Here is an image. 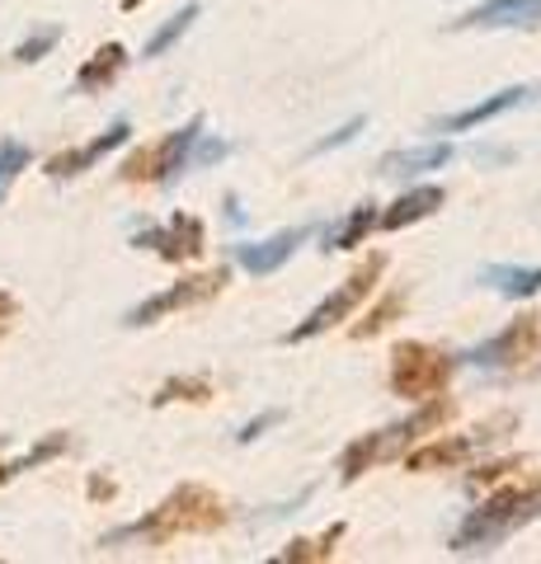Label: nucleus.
Listing matches in <instances>:
<instances>
[{"label": "nucleus", "mask_w": 541, "mask_h": 564, "mask_svg": "<svg viewBox=\"0 0 541 564\" xmlns=\"http://www.w3.org/2000/svg\"><path fill=\"white\" fill-rule=\"evenodd\" d=\"M226 522V508L213 489H203V485H180L170 494V499L161 508H151V513L142 522H132V527H118V532L104 536V545H123V541H147V545H161L170 536H180V532H213V527Z\"/></svg>", "instance_id": "1"}, {"label": "nucleus", "mask_w": 541, "mask_h": 564, "mask_svg": "<svg viewBox=\"0 0 541 564\" xmlns=\"http://www.w3.org/2000/svg\"><path fill=\"white\" fill-rule=\"evenodd\" d=\"M537 513H541V485L504 489V494H495L490 503H480L476 513H470V518L457 527V536H452V551H457V555L490 551V545H499L509 532L528 527Z\"/></svg>", "instance_id": "2"}, {"label": "nucleus", "mask_w": 541, "mask_h": 564, "mask_svg": "<svg viewBox=\"0 0 541 564\" xmlns=\"http://www.w3.org/2000/svg\"><path fill=\"white\" fill-rule=\"evenodd\" d=\"M447 414H452V400L433 395V404H424L419 414L400 419V423H387V429H377V433H363L358 443H348L344 456H339V480L354 485L363 470H372L377 462H391V456H400V452L414 443V437H424L429 429H439Z\"/></svg>", "instance_id": "3"}, {"label": "nucleus", "mask_w": 541, "mask_h": 564, "mask_svg": "<svg viewBox=\"0 0 541 564\" xmlns=\"http://www.w3.org/2000/svg\"><path fill=\"white\" fill-rule=\"evenodd\" d=\"M381 269H387V254H372L368 263H363L358 273H348L335 292L325 296V302L306 315L302 325H292L288 329V344H306V339H316V334H325V329H335L339 321H348L363 302H368V292L377 288V278H381Z\"/></svg>", "instance_id": "4"}, {"label": "nucleus", "mask_w": 541, "mask_h": 564, "mask_svg": "<svg viewBox=\"0 0 541 564\" xmlns=\"http://www.w3.org/2000/svg\"><path fill=\"white\" fill-rule=\"evenodd\" d=\"M452 367L457 358L433 344H400L396 362H391V391L405 400H433L443 395V386L452 381Z\"/></svg>", "instance_id": "5"}, {"label": "nucleus", "mask_w": 541, "mask_h": 564, "mask_svg": "<svg viewBox=\"0 0 541 564\" xmlns=\"http://www.w3.org/2000/svg\"><path fill=\"white\" fill-rule=\"evenodd\" d=\"M203 137V118H188L184 128H174L170 137H161L155 147L137 151L123 180H147V184H170L180 170H188V155H194V141Z\"/></svg>", "instance_id": "6"}, {"label": "nucleus", "mask_w": 541, "mask_h": 564, "mask_svg": "<svg viewBox=\"0 0 541 564\" xmlns=\"http://www.w3.org/2000/svg\"><path fill=\"white\" fill-rule=\"evenodd\" d=\"M226 278H231V269H213V273H194V278L174 282V288L147 296L142 306H132V311L123 315V325H128V329H142V325L165 321V315H174V311L198 306V302H207V296H217V292L226 288Z\"/></svg>", "instance_id": "7"}, {"label": "nucleus", "mask_w": 541, "mask_h": 564, "mask_svg": "<svg viewBox=\"0 0 541 564\" xmlns=\"http://www.w3.org/2000/svg\"><path fill=\"white\" fill-rule=\"evenodd\" d=\"M541 348V315H513L495 339H485L466 352L470 367H485V372H499V367H522L528 358H537Z\"/></svg>", "instance_id": "8"}, {"label": "nucleus", "mask_w": 541, "mask_h": 564, "mask_svg": "<svg viewBox=\"0 0 541 564\" xmlns=\"http://www.w3.org/2000/svg\"><path fill=\"white\" fill-rule=\"evenodd\" d=\"M137 250H151L161 254L165 263H184V259H198L203 245H207V231L198 217H188V212H174L165 226H147V231L132 236Z\"/></svg>", "instance_id": "9"}, {"label": "nucleus", "mask_w": 541, "mask_h": 564, "mask_svg": "<svg viewBox=\"0 0 541 564\" xmlns=\"http://www.w3.org/2000/svg\"><path fill=\"white\" fill-rule=\"evenodd\" d=\"M537 95H541L537 85H509V90L485 95L480 104H470V109H462V113L439 118V122H433V132H470V128H485V122H495V118H504V113L522 109V104H532Z\"/></svg>", "instance_id": "10"}, {"label": "nucleus", "mask_w": 541, "mask_h": 564, "mask_svg": "<svg viewBox=\"0 0 541 564\" xmlns=\"http://www.w3.org/2000/svg\"><path fill=\"white\" fill-rule=\"evenodd\" d=\"M128 137H132V122H128V118H113L95 141H85V147H76V151L52 155V161H47V174H52V180H76V174H85L90 165H99L109 151L123 147Z\"/></svg>", "instance_id": "11"}, {"label": "nucleus", "mask_w": 541, "mask_h": 564, "mask_svg": "<svg viewBox=\"0 0 541 564\" xmlns=\"http://www.w3.org/2000/svg\"><path fill=\"white\" fill-rule=\"evenodd\" d=\"M302 240H306V226H292V231H273L269 240H240V245H231V259L246 273L264 278L273 269H283V263L296 254V245H302Z\"/></svg>", "instance_id": "12"}, {"label": "nucleus", "mask_w": 541, "mask_h": 564, "mask_svg": "<svg viewBox=\"0 0 541 564\" xmlns=\"http://www.w3.org/2000/svg\"><path fill=\"white\" fill-rule=\"evenodd\" d=\"M541 24V0H485L452 29H532Z\"/></svg>", "instance_id": "13"}, {"label": "nucleus", "mask_w": 541, "mask_h": 564, "mask_svg": "<svg viewBox=\"0 0 541 564\" xmlns=\"http://www.w3.org/2000/svg\"><path fill=\"white\" fill-rule=\"evenodd\" d=\"M452 155H457L452 141H429V147H410V151L381 155L377 174H387V180H419V174H433V170L452 165Z\"/></svg>", "instance_id": "14"}, {"label": "nucleus", "mask_w": 541, "mask_h": 564, "mask_svg": "<svg viewBox=\"0 0 541 564\" xmlns=\"http://www.w3.org/2000/svg\"><path fill=\"white\" fill-rule=\"evenodd\" d=\"M443 203H447L443 184H419V188H410V193H400V198H396L387 212H377V226H387V231H405V226L433 217V212H439Z\"/></svg>", "instance_id": "15"}, {"label": "nucleus", "mask_w": 541, "mask_h": 564, "mask_svg": "<svg viewBox=\"0 0 541 564\" xmlns=\"http://www.w3.org/2000/svg\"><path fill=\"white\" fill-rule=\"evenodd\" d=\"M123 66H128V47H123V43H104L95 57L76 70V95H99V90H109V85L123 76Z\"/></svg>", "instance_id": "16"}, {"label": "nucleus", "mask_w": 541, "mask_h": 564, "mask_svg": "<svg viewBox=\"0 0 541 564\" xmlns=\"http://www.w3.org/2000/svg\"><path fill=\"white\" fill-rule=\"evenodd\" d=\"M372 226H377V203H358L339 226H329V231L321 236V254H348V250H358V245L368 240Z\"/></svg>", "instance_id": "17"}, {"label": "nucleus", "mask_w": 541, "mask_h": 564, "mask_svg": "<svg viewBox=\"0 0 541 564\" xmlns=\"http://www.w3.org/2000/svg\"><path fill=\"white\" fill-rule=\"evenodd\" d=\"M480 282L509 302H522V296H537L541 292V269H522V263H490L480 273Z\"/></svg>", "instance_id": "18"}, {"label": "nucleus", "mask_w": 541, "mask_h": 564, "mask_svg": "<svg viewBox=\"0 0 541 564\" xmlns=\"http://www.w3.org/2000/svg\"><path fill=\"white\" fill-rule=\"evenodd\" d=\"M470 452H476V437L462 433V437H447V443L405 452V470H447V466H462Z\"/></svg>", "instance_id": "19"}, {"label": "nucleus", "mask_w": 541, "mask_h": 564, "mask_svg": "<svg viewBox=\"0 0 541 564\" xmlns=\"http://www.w3.org/2000/svg\"><path fill=\"white\" fill-rule=\"evenodd\" d=\"M198 14H203V6H184L180 14H170V20H165L161 29L151 33V43H147V52H142V57H165V52H170L174 43H180L188 29H194V20H198Z\"/></svg>", "instance_id": "20"}, {"label": "nucleus", "mask_w": 541, "mask_h": 564, "mask_svg": "<svg viewBox=\"0 0 541 564\" xmlns=\"http://www.w3.org/2000/svg\"><path fill=\"white\" fill-rule=\"evenodd\" d=\"M344 536V522H335L329 532H321V536H302V541H292L283 555V564H306V560H329V551H335V541Z\"/></svg>", "instance_id": "21"}, {"label": "nucleus", "mask_w": 541, "mask_h": 564, "mask_svg": "<svg viewBox=\"0 0 541 564\" xmlns=\"http://www.w3.org/2000/svg\"><path fill=\"white\" fill-rule=\"evenodd\" d=\"M66 452V433H52L47 443H39V447H29L20 462H10V466H0V485L6 480H14V475H24V470H33V466H43V462H52V456H62Z\"/></svg>", "instance_id": "22"}, {"label": "nucleus", "mask_w": 541, "mask_h": 564, "mask_svg": "<svg viewBox=\"0 0 541 564\" xmlns=\"http://www.w3.org/2000/svg\"><path fill=\"white\" fill-rule=\"evenodd\" d=\"M400 306H405V296H400V292L381 296V306H377V311H368V315H363V321L354 325V339H377V334L387 329V325L396 321V315H400Z\"/></svg>", "instance_id": "23"}, {"label": "nucleus", "mask_w": 541, "mask_h": 564, "mask_svg": "<svg viewBox=\"0 0 541 564\" xmlns=\"http://www.w3.org/2000/svg\"><path fill=\"white\" fill-rule=\"evenodd\" d=\"M213 395V386H207L203 377H174V381H165L161 391L151 395V404H170V400H207Z\"/></svg>", "instance_id": "24"}, {"label": "nucleus", "mask_w": 541, "mask_h": 564, "mask_svg": "<svg viewBox=\"0 0 541 564\" xmlns=\"http://www.w3.org/2000/svg\"><path fill=\"white\" fill-rule=\"evenodd\" d=\"M62 43V29L57 24H47V29H39V33H29V39L20 43V47H14V62H20V66H29V62H39V57H47V52L52 47H57Z\"/></svg>", "instance_id": "25"}, {"label": "nucleus", "mask_w": 541, "mask_h": 564, "mask_svg": "<svg viewBox=\"0 0 541 564\" xmlns=\"http://www.w3.org/2000/svg\"><path fill=\"white\" fill-rule=\"evenodd\" d=\"M29 165V147L24 141H0V193L14 184V174Z\"/></svg>", "instance_id": "26"}, {"label": "nucleus", "mask_w": 541, "mask_h": 564, "mask_svg": "<svg viewBox=\"0 0 541 564\" xmlns=\"http://www.w3.org/2000/svg\"><path fill=\"white\" fill-rule=\"evenodd\" d=\"M363 128H368V118H348L344 128H335L329 137H321L316 147H311V155H325V151H339V147H348V141H354V137H358Z\"/></svg>", "instance_id": "27"}, {"label": "nucleus", "mask_w": 541, "mask_h": 564, "mask_svg": "<svg viewBox=\"0 0 541 564\" xmlns=\"http://www.w3.org/2000/svg\"><path fill=\"white\" fill-rule=\"evenodd\" d=\"M231 155V147L226 141H194V155H188V165H217V161H226Z\"/></svg>", "instance_id": "28"}, {"label": "nucleus", "mask_w": 541, "mask_h": 564, "mask_svg": "<svg viewBox=\"0 0 541 564\" xmlns=\"http://www.w3.org/2000/svg\"><path fill=\"white\" fill-rule=\"evenodd\" d=\"M278 419H283V414H278V410H264V414H259V419H250V423H246V429H240V433H236V443H255V437H259V433H264V429H273V423H278Z\"/></svg>", "instance_id": "29"}, {"label": "nucleus", "mask_w": 541, "mask_h": 564, "mask_svg": "<svg viewBox=\"0 0 541 564\" xmlns=\"http://www.w3.org/2000/svg\"><path fill=\"white\" fill-rule=\"evenodd\" d=\"M10 315H14V296H10V292H0V329L10 325Z\"/></svg>", "instance_id": "30"}, {"label": "nucleus", "mask_w": 541, "mask_h": 564, "mask_svg": "<svg viewBox=\"0 0 541 564\" xmlns=\"http://www.w3.org/2000/svg\"><path fill=\"white\" fill-rule=\"evenodd\" d=\"M137 6H147V0H123V10H137Z\"/></svg>", "instance_id": "31"}, {"label": "nucleus", "mask_w": 541, "mask_h": 564, "mask_svg": "<svg viewBox=\"0 0 541 564\" xmlns=\"http://www.w3.org/2000/svg\"><path fill=\"white\" fill-rule=\"evenodd\" d=\"M0 443H6V437H0Z\"/></svg>", "instance_id": "32"}]
</instances>
